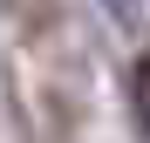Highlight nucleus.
<instances>
[{"label": "nucleus", "instance_id": "obj_1", "mask_svg": "<svg viewBox=\"0 0 150 143\" xmlns=\"http://www.w3.org/2000/svg\"><path fill=\"white\" fill-rule=\"evenodd\" d=\"M130 95H137V123L150 130V55L137 61V89H130Z\"/></svg>", "mask_w": 150, "mask_h": 143}]
</instances>
